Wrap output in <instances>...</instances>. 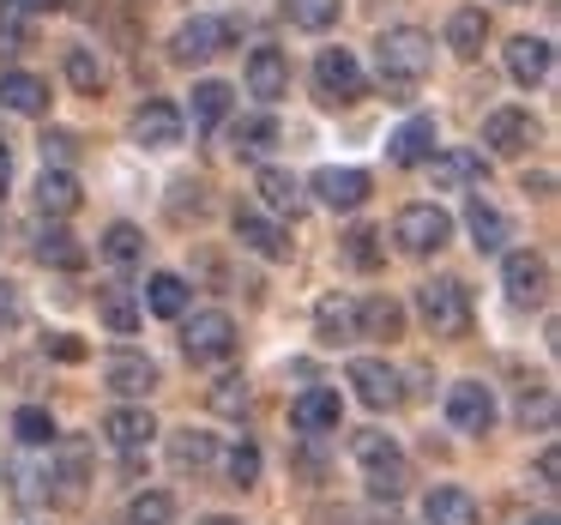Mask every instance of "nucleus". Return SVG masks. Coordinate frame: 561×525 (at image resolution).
<instances>
[{"label":"nucleus","mask_w":561,"mask_h":525,"mask_svg":"<svg viewBox=\"0 0 561 525\" xmlns=\"http://www.w3.org/2000/svg\"><path fill=\"white\" fill-rule=\"evenodd\" d=\"M375 67H380V85H387V98H392V103H411L416 85L428 79V67H435V37H428V31H416V25L380 31Z\"/></svg>","instance_id":"1"},{"label":"nucleus","mask_w":561,"mask_h":525,"mask_svg":"<svg viewBox=\"0 0 561 525\" xmlns=\"http://www.w3.org/2000/svg\"><path fill=\"white\" fill-rule=\"evenodd\" d=\"M416 315H423V327L435 339H459L471 327V290L459 278H428L416 284Z\"/></svg>","instance_id":"2"},{"label":"nucleus","mask_w":561,"mask_h":525,"mask_svg":"<svg viewBox=\"0 0 561 525\" xmlns=\"http://www.w3.org/2000/svg\"><path fill=\"white\" fill-rule=\"evenodd\" d=\"M363 91H368V79H363V61H356L351 49H320L314 55V98L327 103V110H351Z\"/></svg>","instance_id":"3"},{"label":"nucleus","mask_w":561,"mask_h":525,"mask_svg":"<svg viewBox=\"0 0 561 525\" xmlns=\"http://www.w3.org/2000/svg\"><path fill=\"white\" fill-rule=\"evenodd\" d=\"M351 453H356V465L368 471V489L375 495H399L404 489V453H399V441L392 435H380V429H363V435L351 441Z\"/></svg>","instance_id":"4"},{"label":"nucleus","mask_w":561,"mask_h":525,"mask_svg":"<svg viewBox=\"0 0 561 525\" xmlns=\"http://www.w3.org/2000/svg\"><path fill=\"white\" fill-rule=\"evenodd\" d=\"M392 242H399L411 260H428V254H440V248L453 242V218L440 206H404L399 218H392Z\"/></svg>","instance_id":"5"},{"label":"nucleus","mask_w":561,"mask_h":525,"mask_svg":"<svg viewBox=\"0 0 561 525\" xmlns=\"http://www.w3.org/2000/svg\"><path fill=\"white\" fill-rule=\"evenodd\" d=\"M236 344H242V339H236V320L224 315V308H199V315L182 327L187 363H230Z\"/></svg>","instance_id":"6"},{"label":"nucleus","mask_w":561,"mask_h":525,"mask_svg":"<svg viewBox=\"0 0 561 525\" xmlns=\"http://www.w3.org/2000/svg\"><path fill=\"white\" fill-rule=\"evenodd\" d=\"M230 43H236V19L199 13V19H187V25L170 37V55H175L182 67H199V61H211V55H224Z\"/></svg>","instance_id":"7"},{"label":"nucleus","mask_w":561,"mask_h":525,"mask_svg":"<svg viewBox=\"0 0 561 525\" xmlns=\"http://www.w3.org/2000/svg\"><path fill=\"white\" fill-rule=\"evenodd\" d=\"M447 423L459 435H489L495 429V392L483 380H453L447 387Z\"/></svg>","instance_id":"8"},{"label":"nucleus","mask_w":561,"mask_h":525,"mask_svg":"<svg viewBox=\"0 0 561 525\" xmlns=\"http://www.w3.org/2000/svg\"><path fill=\"white\" fill-rule=\"evenodd\" d=\"M483 146H489V158H525V151L537 146L531 110H489L483 115Z\"/></svg>","instance_id":"9"},{"label":"nucleus","mask_w":561,"mask_h":525,"mask_svg":"<svg viewBox=\"0 0 561 525\" xmlns=\"http://www.w3.org/2000/svg\"><path fill=\"white\" fill-rule=\"evenodd\" d=\"M501 284H507V303L513 308H543L549 266L531 254V248H519V254H507V266H501Z\"/></svg>","instance_id":"10"},{"label":"nucleus","mask_w":561,"mask_h":525,"mask_svg":"<svg viewBox=\"0 0 561 525\" xmlns=\"http://www.w3.org/2000/svg\"><path fill=\"white\" fill-rule=\"evenodd\" d=\"M344 380L356 387V399H363L368 411H392V404L404 399V392H399V368L380 363V356H356L351 375H344Z\"/></svg>","instance_id":"11"},{"label":"nucleus","mask_w":561,"mask_h":525,"mask_svg":"<svg viewBox=\"0 0 561 525\" xmlns=\"http://www.w3.org/2000/svg\"><path fill=\"white\" fill-rule=\"evenodd\" d=\"M134 146H146V151L182 146V110H175V103H163V98L139 103V110H134Z\"/></svg>","instance_id":"12"},{"label":"nucleus","mask_w":561,"mask_h":525,"mask_svg":"<svg viewBox=\"0 0 561 525\" xmlns=\"http://www.w3.org/2000/svg\"><path fill=\"white\" fill-rule=\"evenodd\" d=\"M440 151V134H435V115H411V122L399 127V134L387 139V158L399 163V170H416V163H428Z\"/></svg>","instance_id":"13"},{"label":"nucleus","mask_w":561,"mask_h":525,"mask_svg":"<svg viewBox=\"0 0 561 525\" xmlns=\"http://www.w3.org/2000/svg\"><path fill=\"white\" fill-rule=\"evenodd\" d=\"M344 416V399L332 387H308L290 399V429H302V435H327V429H339Z\"/></svg>","instance_id":"14"},{"label":"nucleus","mask_w":561,"mask_h":525,"mask_svg":"<svg viewBox=\"0 0 561 525\" xmlns=\"http://www.w3.org/2000/svg\"><path fill=\"white\" fill-rule=\"evenodd\" d=\"M236 242L248 248V254H260V260H290V230L284 224H272V218H260V212H236Z\"/></svg>","instance_id":"15"},{"label":"nucleus","mask_w":561,"mask_h":525,"mask_svg":"<svg viewBox=\"0 0 561 525\" xmlns=\"http://www.w3.org/2000/svg\"><path fill=\"white\" fill-rule=\"evenodd\" d=\"M103 435H110V447L139 453V447H151V435H158V416H151L146 404H115V411L103 416Z\"/></svg>","instance_id":"16"},{"label":"nucleus","mask_w":561,"mask_h":525,"mask_svg":"<svg viewBox=\"0 0 561 525\" xmlns=\"http://www.w3.org/2000/svg\"><path fill=\"white\" fill-rule=\"evenodd\" d=\"M314 339L332 344V351L363 339V320H356V303H351V296H320V308H314Z\"/></svg>","instance_id":"17"},{"label":"nucleus","mask_w":561,"mask_h":525,"mask_svg":"<svg viewBox=\"0 0 561 525\" xmlns=\"http://www.w3.org/2000/svg\"><path fill=\"white\" fill-rule=\"evenodd\" d=\"M103 380H110L122 399H146V392L158 387V363L139 356V351H115L110 363H103Z\"/></svg>","instance_id":"18"},{"label":"nucleus","mask_w":561,"mask_h":525,"mask_svg":"<svg viewBox=\"0 0 561 525\" xmlns=\"http://www.w3.org/2000/svg\"><path fill=\"white\" fill-rule=\"evenodd\" d=\"M428 170H435V187H440V194H459V187L483 182V175H489V163H483V151L453 146V151H435V158H428Z\"/></svg>","instance_id":"19"},{"label":"nucleus","mask_w":561,"mask_h":525,"mask_svg":"<svg viewBox=\"0 0 561 525\" xmlns=\"http://www.w3.org/2000/svg\"><path fill=\"white\" fill-rule=\"evenodd\" d=\"M314 199H320V206H332V212H356L368 199V175L363 170H339V163H332V170L314 175Z\"/></svg>","instance_id":"20"},{"label":"nucleus","mask_w":561,"mask_h":525,"mask_svg":"<svg viewBox=\"0 0 561 525\" xmlns=\"http://www.w3.org/2000/svg\"><path fill=\"white\" fill-rule=\"evenodd\" d=\"M248 91H254L260 103H278L284 91H290V61H284V49H254L248 55Z\"/></svg>","instance_id":"21"},{"label":"nucleus","mask_w":561,"mask_h":525,"mask_svg":"<svg viewBox=\"0 0 561 525\" xmlns=\"http://www.w3.org/2000/svg\"><path fill=\"white\" fill-rule=\"evenodd\" d=\"M98 320L115 332V339H134L139 320H146V308L134 303V290H127V284H103V290H98Z\"/></svg>","instance_id":"22"},{"label":"nucleus","mask_w":561,"mask_h":525,"mask_svg":"<svg viewBox=\"0 0 561 525\" xmlns=\"http://www.w3.org/2000/svg\"><path fill=\"white\" fill-rule=\"evenodd\" d=\"M549 61H556V49H549L543 37H513L507 43V73L519 79V85H543Z\"/></svg>","instance_id":"23"},{"label":"nucleus","mask_w":561,"mask_h":525,"mask_svg":"<svg viewBox=\"0 0 561 525\" xmlns=\"http://www.w3.org/2000/svg\"><path fill=\"white\" fill-rule=\"evenodd\" d=\"M37 212L43 218H73L79 212V175L73 170H43L37 175Z\"/></svg>","instance_id":"24"},{"label":"nucleus","mask_w":561,"mask_h":525,"mask_svg":"<svg viewBox=\"0 0 561 525\" xmlns=\"http://www.w3.org/2000/svg\"><path fill=\"white\" fill-rule=\"evenodd\" d=\"M0 110L13 115H49V85L37 73H0Z\"/></svg>","instance_id":"25"},{"label":"nucleus","mask_w":561,"mask_h":525,"mask_svg":"<svg viewBox=\"0 0 561 525\" xmlns=\"http://www.w3.org/2000/svg\"><path fill=\"white\" fill-rule=\"evenodd\" d=\"M423 520L428 525H477V501L465 495V489H453V483H435L423 495Z\"/></svg>","instance_id":"26"},{"label":"nucleus","mask_w":561,"mask_h":525,"mask_svg":"<svg viewBox=\"0 0 561 525\" xmlns=\"http://www.w3.org/2000/svg\"><path fill=\"white\" fill-rule=\"evenodd\" d=\"M483 43H489L483 7H459V13L447 19V49L459 55V61H477V55H483Z\"/></svg>","instance_id":"27"},{"label":"nucleus","mask_w":561,"mask_h":525,"mask_svg":"<svg viewBox=\"0 0 561 525\" xmlns=\"http://www.w3.org/2000/svg\"><path fill=\"white\" fill-rule=\"evenodd\" d=\"M272 146H278V122H272V115H242V122L230 127V151L248 163H260Z\"/></svg>","instance_id":"28"},{"label":"nucleus","mask_w":561,"mask_h":525,"mask_svg":"<svg viewBox=\"0 0 561 525\" xmlns=\"http://www.w3.org/2000/svg\"><path fill=\"white\" fill-rule=\"evenodd\" d=\"M465 230H471L477 254H501V248H507V218H501L489 199H471V206H465Z\"/></svg>","instance_id":"29"},{"label":"nucleus","mask_w":561,"mask_h":525,"mask_svg":"<svg viewBox=\"0 0 561 525\" xmlns=\"http://www.w3.org/2000/svg\"><path fill=\"white\" fill-rule=\"evenodd\" d=\"M211 459H218V441H211L206 429H175V435H170V465H175V471H194L199 477Z\"/></svg>","instance_id":"30"},{"label":"nucleus","mask_w":561,"mask_h":525,"mask_svg":"<svg viewBox=\"0 0 561 525\" xmlns=\"http://www.w3.org/2000/svg\"><path fill=\"white\" fill-rule=\"evenodd\" d=\"M254 194L266 199L272 212H284V218H296V212H302V187H296V175H290V170H278V163H266V170H260Z\"/></svg>","instance_id":"31"},{"label":"nucleus","mask_w":561,"mask_h":525,"mask_svg":"<svg viewBox=\"0 0 561 525\" xmlns=\"http://www.w3.org/2000/svg\"><path fill=\"white\" fill-rule=\"evenodd\" d=\"M356 320H363V339H399L404 332V308L392 303V296H368V303H356Z\"/></svg>","instance_id":"32"},{"label":"nucleus","mask_w":561,"mask_h":525,"mask_svg":"<svg viewBox=\"0 0 561 525\" xmlns=\"http://www.w3.org/2000/svg\"><path fill=\"white\" fill-rule=\"evenodd\" d=\"M146 308H151L158 320L187 315V278H175V272H151V284H146Z\"/></svg>","instance_id":"33"},{"label":"nucleus","mask_w":561,"mask_h":525,"mask_svg":"<svg viewBox=\"0 0 561 525\" xmlns=\"http://www.w3.org/2000/svg\"><path fill=\"white\" fill-rule=\"evenodd\" d=\"M37 260H43V266H55V272H79V266H85V242L67 236V230H43L37 236Z\"/></svg>","instance_id":"34"},{"label":"nucleus","mask_w":561,"mask_h":525,"mask_svg":"<svg viewBox=\"0 0 561 525\" xmlns=\"http://www.w3.org/2000/svg\"><path fill=\"white\" fill-rule=\"evenodd\" d=\"M187 110H194V127H218L224 115H230V85H224V79H199Z\"/></svg>","instance_id":"35"},{"label":"nucleus","mask_w":561,"mask_h":525,"mask_svg":"<svg viewBox=\"0 0 561 525\" xmlns=\"http://www.w3.org/2000/svg\"><path fill=\"white\" fill-rule=\"evenodd\" d=\"M339 7L344 0H284V19L296 31H332L339 25Z\"/></svg>","instance_id":"36"},{"label":"nucleus","mask_w":561,"mask_h":525,"mask_svg":"<svg viewBox=\"0 0 561 525\" xmlns=\"http://www.w3.org/2000/svg\"><path fill=\"white\" fill-rule=\"evenodd\" d=\"M127 525H175V495H163V489H139V495L127 501Z\"/></svg>","instance_id":"37"},{"label":"nucleus","mask_w":561,"mask_h":525,"mask_svg":"<svg viewBox=\"0 0 561 525\" xmlns=\"http://www.w3.org/2000/svg\"><path fill=\"white\" fill-rule=\"evenodd\" d=\"M103 260H115V266H139V260H146V236H139L134 224H110V230H103Z\"/></svg>","instance_id":"38"},{"label":"nucleus","mask_w":561,"mask_h":525,"mask_svg":"<svg viewBox=\"0 0 561 525\" xmlns=\"http://www.w3.org/2000/svg\"><path fill=\"white\" fill-rule=\"evenodd\" d=\"M61 67H67V79H73V91H85V98H98V91H103V61L91 49H79V43H73V49L61 55Z\"/></svg>","instance_id":"39"},{"label":"nucleus","mask_w":561,"mask_h":525,"mask_svg":"<svg viewBox=\"0 0 561 525\" xmlns=\"http://www.w3.org/2000/svg\"><path fill=\"white\" fill-rule=\"evenodd\" d=\"M13 435L25 441V447H55V416L43 411V404H25V411L13 416Z\"/></svg>","instance_id":"40"},{"label":"nucleus","mask_w":561,"mask_h":525,"mask_svg":"<svg viewBox=\"0 0 561 525\" xmlns=\"http://www.w3.org/2000/svg\"><path fill=\"white\" fill-rule=\"evenodd\" d=\"M31 43V13H25V0H0V49L13 55Z\"/></svg>","instance_id":"41"},{"label":"nucleus","mask_w":561,"mask_h":525,"mask_svg":"<svg viewBox=\"0 0 561 525\" xmlns=\"http://www.w3.org/2000/svg\"><path fill=\"white\" fill-rule=\"evenodd\" d=\"M206 404H211L218 416H248V404H254V399H248V380H242V375H224L218 387L206 392Z\"/></svg>","instance_id":"42"},{"label":"nucleus","mask_w":561,"mask_h":525,"mask_svg":"<svg viewBox=\"0 0 561 525\" xmlns=\"http://www.w3.org/2000/svg\"><path fill=\"white\" fill-rule=\"evenodd\" d=\"M344 260H351V266H363V272H375L380 266V230H351L344 236Z\"/></svg>","instance_id":"43"},{"label":"nucleus","mask_w":561,"mask_h":525,"mask_svg":"<svg viewBox=\"0 0 561 525\" xmlns=\"http://www.w3.org/2000/svg\"><path fill=\"white\" fill-rule=\"evenodd\" d=\"M79 483H85V441H61V495L79 501Z\"/></svg>","instance_id":"44"},{"label":"nucleus","mask_w":561,"mask_h":525,"mask_svg":"<svg viewBox=\"0 0 561 525\" xmlns=\"http://www.w3.org/2000/svg\"><path fill=\"white\" fill-rule=\"evenodd\" d=\"M519 423L525 429H549V423H556V392H549V387H537V392H525V399H519Z\"/></svg>","instance_id":"45"},{"label":"nucleus","mask_w":561,"mask_h":525,"mask_svg":"<svg viewBox=\"0 0 561 525\" xmlns=\"http://www.w3.org/2000/svg\"><path fill=\"white\" fill-rule=\"evenodd\" d=\"M25 327V290L13 278H0V332H19Z\"/></svg>","instance_id":"46"},{"label":"nucleus","mask_w":561,"mask_h":525,"mask_svg":"<svg viewBox=\"0 0 561 525\" xmlns=\"http://www.w3.org/2000/svg\"><path fill=\"white\" fill-rule=\"evenodd\" d=\"M230 483H236V489L260 483V447H254V441H242V447L230 453Z\"/></svg>","instance_id":"47"},{"label":"nucleus","mask_w":561,"mask_h":525,"mask_svg":"<svg viewBox=\"0 0 561 525\" xmlns=\"http://www.w3.org/2000/svg\"><path fill=\"white\" fill-rule=\"evenodd\" d=\"M73 151H79L73 134H43V170H67V163H73Z\"/></svg>","instance_id":"48"},{"label":"nucleus","mask_w":561,"mask_h":525,"mask_svg":"<svg viewBox=\"0 0 561 525\" xmlns=\"http://www.w3.org/2000/svg\"><path fill=\"white\" fill-rule=\"evenodd\" d=\"M187 206H194V218L206 212V182H175V199H170V212H175V218H187Z\"/></svg>","instance_id":"49"},{"label":"nucleus","mask_w":561,"mask_h":525,"mask_svg":"<svg viewBox=\"0 0 561 525\" xmlns=\"http://www.w3.org/2000/svg\"><path fill=\"white\" fill-rule=\"evenodd\" d=\"M49 356H61V363H85V344H79L73 332H55V339H49Z\"/></svg>","instance_id":"50"},{"label":"nucleus","mask_w":561,"mask_h":525,"mask_svg":"<svg viewBox=\"0 0 561 525\" xmlns=\"http://www.w3.org/2000/svg\"><path fill=\"white\" fill-rule=\"evenodd\" d=\"M556 477H561V459H556V447H549L543 459H537V483H543V489H556Z\"/></svg>","instance_id":"51"},{"label":"nucleus","mask_w":561,"mask_h":525,"mask_svg":"<svg viewBox=\"0 0 561 525\" xmlns=\"http://www.w3.org/2000/svg\"><path fill=\"white\" fill-rule=\"evenodd\" d=\"M549 187H556V175H525V194H537V199H549Z\"/></svg>","instance_id":"52"},{"label":"nucleus","mask_w":561,"mask_h":525,"mask_svg":"<svg viewBox=\"0 0 561 525\" xmlns=\"http://www.w3.org/2000/svg\"><path fill=\"white\" fill-rule=\"evenodd\" d=\"M13 182V146H7V139H0V187Z\"/></svg>","instance_id":"53"},{"label":"nucleus","mask_w":561,"mask_h":525,"mask_svg":"<svg viewBox=\"0 0 561 525\" xmlns=\"http://www.w3.org/2000/svg\"><path fill=\"white\" fill-rule=\"evenodd\" d=\"M25 13L43 19V13H61V0H25Z\"/></svg>","instance_id":"54"},{"label":"nucleus","mask_w":561,"mask_h":525,"mask_svg":"<svg viewBox=\"0 0 561 525\" xmlns=\"http://www.w3.org/2000/svg\"><path fill=\"white\" fill-rule=\"evenodd\" d=\"M199 525H242V520H230V513H211V520H199Z\"/></svg>","instance_id":"55"},{"label":"nucleus","mask_w":561,"mask_h":525,"mask_svg":"<svg viewBox=\"0 0 561 525\" xmlns=\"http://www.w3.org/2000/svg\"><path fill=\"white\" fill-rule=\"evenodd\" d=\"M519 525H556V513H537V520H519Z\"/></svg>","instance_id":"56"},{"label":"nucleus","mask_w":561,"mask_h":525,"mask_svg":"<svg viewBox=\"0 0 561 525\" xmlns=\"http://www.w3.org/2000/svg\"><path fill=\"white\" fill-rule=\"evenodd\" d=\"M513 7H531V0H513Z\"/></svg>","instance_id":"57"}]
</instances>
